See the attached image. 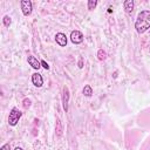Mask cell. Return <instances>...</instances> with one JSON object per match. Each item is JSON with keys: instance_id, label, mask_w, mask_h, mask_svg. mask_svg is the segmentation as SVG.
<instances>
[{"instance_id": "13", "label": "cell", "mask_w": 150, "mask_h": 150, "mask_svg": "<svg viewBox=\"0 0 150 150\" xmlns=\"http://www.w3.org/2000/svg\"><path fill=\"white\" fill-rule=\"evenodd\" d=\"M97 59H98L100 61L105 60V59H107V53H105L103 49H98V50H97Z\"/></svg>"}, {"instance_id": "11", "label": "cell", "mask_w": 150, "mask_h": 150, "mask_svg": "<svg viewBox=\"0 0 150 150\" xmlns=\"http://www.w3.org/2000/svg\"><path fill=\"white\" fill-rule=\"evenodd\" d=\"M97 4H98L97 0H88V1H87V8H88L89 11H93V9L96 8Z\"/></svg>"}, {"instance_id": "19", "label": "cell", "mask_w": 150, "mask_h": 150, "mask_svg": "<svg viewBox=\"0 0 150 150\" xmlns=\"http://www.w3.org/2000/svg\"><path fill=\"white\" fill-rule=\"evenodd\" d=\"M149 52H150V47H149Z\"/></svg>"}, {"instance_id": "6", "label": "cell", "mask_w": 150, "mask_h": 150, "mask_svg": "<svg viewBox=\"0 0 150 150\" xmlns=\"http://www.w3.org/2000/svg\"><path fill=\"white\" fill-rule=\"evenodd\" d=\"M32 83H33L34 87H38V88L42 87L43 86V77H42V75L40 73L32 74Z\"/></svg>"}, {"instance_id": "10", "label": "cell", "mask_w": 150, "mask_h": 150, "mask_svg": "<svg viewBox=\"0 0 150 150\" xmlns=\"http://www.w3.org/2000/svg\"><path fill=\"white\" fill-rule=\"evenodd\" d=\"M82 93H83V95H84L86 97H90V96L93 95V88H91V86H90V84H86V86L83 87Z\"/></svg>"}, {"instance_id": "9", "label": "cell", "mask_w": 150, "mask_h": 150, "mask_svg": "<svg viewBox=\"0 0 150 150\" xmlns=\"http://www.w3.org/2000/svg\"><path fill=\"white\" fill-rule=\"evenodd\" d=\"M134 7H135L134 0H125L123 2V8H124V11H125L127 14H131L132 11H134Z\"/></svg>"}, {"instance_id": "15", "label": "cell", "mask_w": 150, "mask_h": 150, "mask_svg": "<svg viewBox=\"0 0 150 150\" xmlns=\"http://www.w3.org/2000/svg\"><path fill=\"white\" fill-rule=\"evenodd\" d=\"M40 62H41V67H42V68H45L46 70H48V69H49V64H48L45 60H41Z\"/></svg>"}, {"instance_id": "3", "label": "cell", "mask_w": 150, "mask_h": 150, "mask_svg": "<svg viewBox=\"0 0 150 150\" xmlns=\"http://www.w3.org/2000/svg\"><path fill=\"white\" fill-rule=\"evenodd\" d=\"M20 7H21V11H22V14L25 16H29L32 14V11H33V4L30 0H21L20 1Z\"/></svg>"}, {"instance_id": "16", "label": "cell", "mask_w": 150, "mask_h": 150, "mask_svg": "<svg viewBox=\"0 0 150 150\" xmlns=\"http://www.w3.org/2000/svg\"><path fill=\"white\" fill-rule=\"evenodd\" d=\"M0 150H11V144H9V143H5V144L0 148Z\"/></svg>"}, {"instance_id": "12", "label": "cell", "mask_w": 150, "mask_h": 150, "mask_svg": "<svg viewBox=\"0 0 150 150\" xmlns=\"http://www.w3.org/2000/svg\"><path fill=\"white\" fill-rule=\"evenodd\" d=\"M2 23H4L5 27H9L11 23H12V18H11L9 15H5V16L2 18Z\"/></svg>"}, {"instance_id": "4", "label": "cell", "mask_w": 150, "mask_h": 150, "mask_svg": "<svg viewBox=\"0 0 150 150\" xmlns=\"http://www.w3.org/2000/svg\"><path fill=\"white\" fill-rule=\"evenodd\" d=\"M83 40H84L83 34H82L80 30H77V29L71 30V33H70V41H71L74 45H80V43L83 42Z\"/></svg>"}, {"instance_id": "18", "label": "cell", "mask_w": 150, "mask_h": 150, "mask_svg": "<svg viewBox=\"0 0 150 150\" xmlns=\"http://www.w3.org/2000/svg\"><path fill=\"white\" fill-rule=\"evenodd\" d=\"M14 150H23V149H22V148H20V146H16Z\"/></svg>"}, {"instance_id": "1", "label": "cell", "mask_w": 150, "mask_h": 150, "mask_svg": "<svg viewBox=\"0 0 150 150\" xmlns=\"http://www.w3.org/2000/svg\"><path fill=\"white\" fill-rule=\"evenodd\" d=\"M134 26L138 34L145 33L150 28V11L143 9V11L138 12Z\"/></svg>"}, {"instance_id": "8", "label": "cell", "mask_w": 150, "mask_h": 150, "mask_svg": "<svg viewBox=\"0 0 150 150\" xmlns=\"http://www.w3.org/2000/svg\"><path fill=\"white\" fill-rule=\"evenodd\" d=\"M27 62H28V64H29L32 68H34V69H36V70H39V69L41 68V62H40L35 56H33V55H28V56H27Z\"/></svg>"}, {"instance_id": "17", "label": "cell", "mask_w": 150, "mask_h": 150, "mask_svg": "<svg viewBox=\"0 0 150 150\" xmlns=\"http://www.w3.org/2000/svg\"><path fill=\"white\" fill-rule=\"evenodd\" d=\"M82 67H83V61L80 60V61H79V68H82Z\"/></svg>"}, {"instance_id": "7", "label": "cell", "mask_w": 150, "mask_h": 150, "mask_svg": "<svg viewBox=\"0 0 150 150\" xmlns=\"http://www.w3.org/2000/svg\"><path fill=\"white\" fill-rule=\"evenodd\" d=\"M55 41H56V43L60 47H66L67 46V42H68L66 34L64 33H61V32H59V33L55 34Z\"/></svg>"}, {"instance_id": "2", "label": "cell", "mask_w": 150, "mask_h": 150, "mask_svg": "<svg viewBox=\"0 0 150 150\" xmlns=\"http://www.w3.org/2000/svg\"><path fill=\"white\" fill-rule=\"evenodd\" d=\"M21 116H22V112L18 108H12V110L9 111V116H8V124L11 127H15L19 120L21 118Z\"/></svg>"}, {"instance_id": "14", "label": "cell", "mask_w": 150, "mask_h": 150, "mask_svg": "<svg viewBox=\"0 0 150 150\" xmlns=\"http://www.w3.org/2000/svg\"><path fill=\"white\" fill-rule=\"evenodd\" d=\"M22 105H23L25 109H28V108L30 107V100H29V98H25V100L22 101Z\"/></svg>"}, {"instance_id": "5", "label": "cell", "mask_w": 150, "mask_h": 150, "mask_svg": "<svg viewBox=\"0 0 150 150\" xmlns=\"http://www.w3.org/2000/svg\"><path fill=\"white\" fill-rule=\"evenodd\" d=\"M68 102H69V89L67 86H64L62 89V104L66 112L68 111Z\"/></svg>"}]
</instances>
